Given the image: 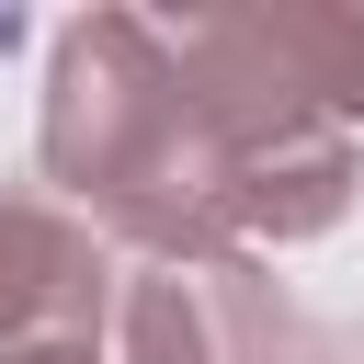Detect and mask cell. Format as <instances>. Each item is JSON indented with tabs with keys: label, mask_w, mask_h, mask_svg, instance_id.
<instances>
[{
	"label": "cell",
	"mask_w": 364,
	"mask_h": 364,
	"mask_svg": "<svg viewBox=\"0 0 364 364\" xmlns=\"http://www.w3.org/2000/svg\"><path fill=\"white\" fill-rule=\"evenodd\" d=\"M34 159H46V193L136 262L239 250V148L193 102V80L171 57V23H148V11L57 23Z\"/></svg>",
	"instance_id": "cell-1"
},
{
	"label": "cell",
	"mask_w": 364,
	"mask_h": 364,
	"mask_svg": "<svg viewBox=\"0 0 364 364\" xmlns=\"http://www.w3.org/2000/svg\"><path fill=\"white\" fill-rule=\"evenodd\" d=\"M171 57L239 148V250L330 239L364 182V11L353 0H205Z\"/></svg>",
	"instance_id": "cell-2"
},
{
	"label": "cell",
	"mask_w": 364,
	"mask_h": 364,
	"mask_svg": "<svg viewBox=\"0 0 364 364\" xmlns=\"http://www.w3.org/2000/svg\"><path fill=\"white\" fill-rule=\"evenodd\" d=\"M296 307L262 273V250H159L114 296L125 364H284Z\"/></svg>",
	"instance_id": "cell-3"
},
{
	"label": "cell",
	"mask_w": 364,
	"mask_h": 364,
	"mask_svg": "<svg viewBox=\"0 0 364 364\" xmlns=\"http://www.w3.org/2000/svg\"><path fill=\"white\" fill-rule=\"evenodd\" d=\"M114 296H125L114 239L91 216H68L46 182H0V364L57 353V341H102Z\"/></svg>",
	"instance_id": "cell-4"
},
{
	"label": "cell",
	"mask_w": 364,
	"mask_h": 364,
	"mask_svg": "<svg viewBox=\"0 0 364 364\" xmlns=\"http://www.w3.org/2000/svg\"><path fill=\"white\" fill-rule=\"evenodd\" d=\"M11 364H102V341H57V353H11Z\"/></svg>",
	"instance_id": "cell-5"
}]
</instances>
